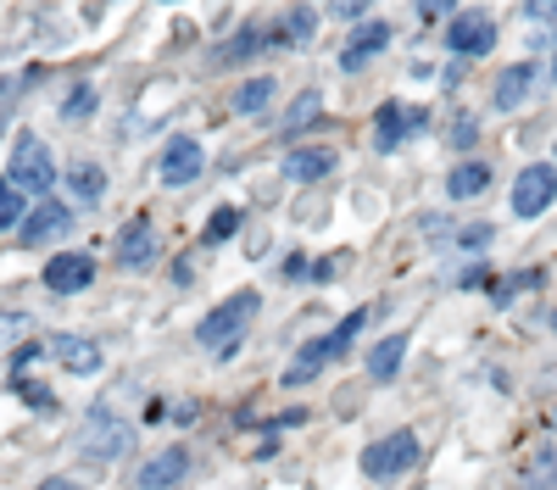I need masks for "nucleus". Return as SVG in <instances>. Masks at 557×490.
Listing matches in <instances>:
<instances>
[{"mask_svg":"<svg viewBox=\"0 0 557 490\" xmlns=\"http://www.w3.org/2000/svg\"><path fill=\"white\" fill-rule=\"evenodd\" d=\"M268 106H273V84H268V78L240 84V96H235V112H240V117H257V112H268Z\"/></svg>","mask_w":557,"mask_h":490,"instance_id":"obj_24","label":"nucleus"},{"mask_svg":"<svg viewBox=\"0 0 557 490\" xmlns=\"http://www.w3.org/2000/svg\"><path fill=\"white\" fill-rule=\"evenodd\" d=\"M17 335H28V318H0V340H17Z\"/></svg>","mask_w":557,"mask_h":490,"instance_id":"obj_32","label":"nucleus"},{"mask_svg":"<svg viewBox=\"0 0 557 490\" xmlns=\"http://www.w3.org/2000/svg\"><path fill=\"white\" fill-rule=\"evenodd\" d=\"M123 452H128V424L112 413H89V424L78 429V457L89 468H112Z\"/></svg>","mask_w":557,"mask_h":490,"instance_id":"obj_4","label":"nucleus"},{"mask_svg":"<svg viewBox=\"0 0 557 490\" xmlns=\"http://www.w3.org/2000/svg\"><path fill=\"white\" fill-rule=\"evenodd\" d=\"M451 146H474V117H457L451 123Z\"/></svg>","mask_w":557,"mask_h":490,"instance_id":"obj_30","label":"nucleus"},{"mask_svg":"<svg viewBox=\"0 0 557 490\" xmlns=\"http://www.w3.org/2000/svg\"><path fill=\"white\" fill-rule=\"evenodd\" d=\"M184 474H190V452H184V445H168L162 457H151L146 468H139V490H173Z\"/></svg>","mask_w":557,"mask_h":490,"instance_id":"obj_13","label":"nucleus"},{"mask_svg":"<svg viewBox=\"0 0 557 490\" xmlns=\"http://www.w3.org/2000/svg\"><path fill=\"white\" fill-rule=\"evenodd\" d=\"M330 173H335V151L307 146V151L285 156V178H290V185H312V178H330Z\"/></svg>","mask_w":557,"mask_h":490,"instance_id":"obj_16","label":"nucleus"},{"mask_svg":"<svg viewBox=\"0 0 557 490\" xmlns=\"http://www.w3.org/2000/svg\"><path fill=\"white\" fill-rule=\"evenodd\" d=\"M385 45H391V23H357V34L346 39V51H341V67L346 73H362L368 62L385 51Z\"/></svg>","mask_w":557,"mask_h":490,"instance_id":"obj_12","label":"nucleus"},{"mask_svg":"<svg viewBox=\"0 0 557 490\" xmlns=\"http://www.w3.org/2000/svg\"><path fill=\"white\" fill-rule=\"evenodd\" d=\"M67 185H73V196H78V201H101L107 173H101L96 162H73V167H67Z\"/></svg>","mask_w":557,"mask_h":490,"instance_id":"obj_23","label":"nucleus"},{"mask_svg":"<svg viewBox=\"0 0 557 490\" xmlns=\"http://www.w3.org/2000/svg\"><path fill=\"white\" fill-rule=\"evenodd\" d=\"M524 12H530V17H557V0H530Z\"/></svg>","mask_w":557,"mask_h":490,"instance_id":"obj_33","label":"nucleus"},{"mask_svg":"<svg viewBox=\"0 0 557 490\" xmlns=\"http://www.w3.org/2000/svg\"><path fill=\"white\" fill-rule=\"evenodd\" d=\"M39 490H78V485H73V479H45Z\"/></svg>","mask_w":557,"mask_h":490,"instance_id":"obj_34","label":"nucleus"},{"mask_svg":"<svg viewBox=\"0 0 557 490\" xmlns=\"http://www.w3.org/2000/svg\"><path fill=\"white\" fill-rule=\"evenodd\" d=\"M17 385V395H28L34 407H51V390H39V385H28V379H12Z\"/></svg>","mask_w":557,"mask_h":490,"instance_id":"obj_29","label":"nucleus"},{"mask_svg":"<svg viewBox=\"0 0 557 490\" xmlns=\"http://www.w3.org/2000/svg\"><path fill=\"white\" fill-rule=\"evenodd\" d=\"M485 185H491V167H485V162H457L451 178H446V196H451V201H469V196H480Z\"/></svg>","mask_w":557,"mask_h":490,"instance_id":"obj_19","label":"nucleus"},{"mask_svg":"<svg viewBox=\"0 0 557 490\" xmlns=\"http://www.w3.org/2000/svg\"><path fill=\"white\" fill-rule=\"evenodd\" d=\"M7 185H12L17 196H45V190L57 185V162H51V151H45L39 134H17V140H12Z\"/></svg>","mask_w":557,"mask_h":490,"instance_id":"obj_3","label":"nucleus"},{"mask_svg":"<svg viewBox=\"0 0 557 490\" xmlns=\"http://www.w3.org/2000/svg\"><path fill=\"white\" fill-rule=\"evenodd\" d=\"M407 468H418V435L412 429H396V435L374 440L362 452V474L368 479H401Z\"/></svg>","mask_w":557,"mask_h":490,"instance_id":"obj_5","label":"nucleus"},{"mask_svg":"<svg viewBox=\"0 0 557 490\" xmlns=\"http://www.w3.org/2000/svg\"><path fill=\"white\" fill-rule=\"evenodd\" d=\"M235 229H240V212H235V206H223V212H218V217L207 223V246L228 240V235H235Z\"/></svg>","mask_w":557,"mask_h":490,"instance_id":"obj_25","label":"nucleus"},{"mask_svg":"<svg viewBox=\"0 0 557 490\" xmlns=\"http://www.w3.org/2000/svg\"><path fill=\"white\" fill-rule=\"evenodd\" d=\"M67 223H73V212H67L62 201H39V206L23 217V246H45L51 235H67Z\"/></svg>","mask_w":557,"mask_h":490,"instance_id":"obj_14","label":"nucleus"},{"mask_svg":"<svg viewBox=\"0 0 557 490\" xmlns=\"http://www.w3.org/2000/svg\"><path fill=\"white\" fill-rule=\"evenodd\" d=\"M530 84H535V62H513V67H507L502 78H496V112H513L524 96H530Z\"/></svg>","mask_w":557,"mask_h":490,"instance_id":"obj_17","label":"nucleus"},{"mask_svg":"<svg viewBox=\"0 0 557 490\" xmlns=\"http://www.w3.org/2000/svg\"><path fill=\"white\" fill-rule=\"evenodd\" d=\"M89 279H96V262L78 256V251H62L45 262V290H57V296H73V290H89Z\"/></svg>","mask_w":557,"mask_h":490,"instance_id":"obj_11","label":"nucleus"},{"mask_svg":"<svg viewBox=\"0 0 557 490\" xmlns=\"http://www.w3.org/2000/svg\"><path fill=\"white\" fill-rule=\"evenodd\" d=\"M430 123V112H418V106H407V101H385L380 106V123H374V146L380 151H396L407 134H418Z\"/></svg>","mask_w":557,"mask_h":490,"instance_id":"obj_8","label":"nucleus"},{"mask_svg":"<svg viewBox=\"0 0 557 490\" xmlns=\"http://www.w3.org/2000/svg\"><path fill=\"white\" fill-rule=\"evenodd\" d=\"M485 240H491L485 223H474V229H462V246H469V251H485Z\"/></svg>","mask_w":557,"mask_h":490,"instance_id":"obj_31","label":"nucleus"},{"mask_svg":"<svg viewBox=\"0 0 557 490\" xmlns=\"http://www.w3.org/2000/svg\"><path fill=\"white\" fill-rule=\"evenodd\" d=\"M362 324H368V312L357 306V312H346V318L323 335V340H312V345H301L296 351V363L285 368V385H307V379H318V368L323 363H335V356H346L351 351V340L362 335Z\"/></svg>","mask_w":557,"mask_h":490,"instance_id":"obj_2","label":"nucleus"},{"mask_svg":"<svg viewBox=\"0 0 557 490\" xmlns=\"http://www.w3.org/2000/svg\"><path fill=\"white\" fill-rule=\"evenodd\" d=\"M318 34V17L307 12V7H296V12H285L278 17V28H273V45H307Z\"/></svg>","mask_w":557,"mask_h":490,"instance_id":"obj_21","label":"nucleus"},{"mask_svg":"<svg viewBox=\"0 0 557 490\" xmlns=\"http://www.w3.org/2000/svg\"><path fill=\"white\" fill-rule=\"evenodd\" d=\"M318 123H323V96L318 89H301V96L290 101V112H285V134H307Z\"/></svg>","mask_w":557,"mask_h":490,"instance_id":"obj_20","label":"nucleus"},{"mask_svg":"<svg viewBox=\"0 0 557 490\" xmlns=\"http://www.w3.org/2000/svg\"><path fill=\"white\" fill-rule=\"evenodd\" d=\"M519 490H557V452H535L519 468Z\"/></svg>","mask_w":557,"mask_h":490,"instance_id":"obj_22","label":"nucleus"},{"mask_svg":"<svg viewBox=\"0 0 557 490\" xmlns=\"http://www.w3.org/2000/svg\"><path fill=\"white\" fill-rule=\"evenodd\" d=\"M257 45H262V34H257V28H246V34H235V39L223 45V51H218V62H235V56H251Z\"/></svg>","mask_w":557,"mask_h":490,"instance_id":"obj_26","label":"nucleus"},{"mask_svg":"<svg viewBox=\"0 0 557 490\" xmlns=\"http://www.w3.org/2000/svg\"><path fill=\"white\" fill-rule=\"evenodd\" d=\"M257 312H262V296H257V290L228 296L223 306H212L207 318H201L196 340H201L212 356H235V345L246 340V329H251V318H257Z\"/></svg>","mask_w":557,"mask_h":490,"instance_id":"obj_1","label":"nucleus"},{"mask_svg":"<svg viewBox=\"0 0 557 490\" xmlns=\"http://www.w3.org/2000/svg\"><path fill=\"white\" fill-rule=\"evenodd\" d=\"M17 217H23V196L7 185V178H0V229H12Z\"/></svg>","mask_w":557,"mask_h":490,"instance_id":"obj_27","label":"nucleus"},{"mask_svg":"<svg viewBox=\"0 0 557 490\" xmlns=\"http://www.w3.org/2000/svg\"><path fill=\"white\" fill-rule=\"evenodd\" d=\"M89 112H96V89L78 84L73 96H67V106H62V117H89Z\"/></svg>","mask_w":557,"mask_h":490,"instance_id":"obj_28","label":"nucleus"},{"mask_svg":"<svg viewBox=\"0 0 557 490\" xmlns=\"http://www.w3.org/2000/svg\"><path fill=\"white\" fill-rule=\"evenodd\" d=\"M552 424H557V413H552Z\"/></svg>","mask_w":557,"mask_h":490,"instance_id":"obj_36","label":"nucleus"},{"mask_svg":"<svg viewBox=\"0 0 557 490\" xmlns=\"http://www.w3.org/2000/svg\"><path fill=\"white\" fill-rule=\"evenodd\" d=\"M51 351H57V363H62L67 374H96V368H101V345L84 340V335H62Z\"/></svg>","mask_w":557,"mask_h":490,"instance_id":"obj_15","label":"nucleus"},{"mask_svg":"<svg viewBox=\"0 0 557 490\" xmlns=\"http://www.w3.org/2000/svg\"><path fill=\"white\" fill-rule=\"evenodd\" d=\"M552 201H557V167L535 162V167H524V173L513 178V212H519V217H541Z\"/></svg>","mask_w":557,"mask_h":490,"instance_id":"obj_6","label":"nucleus"},{"mask_svg":"<svg viewBox=\"0 0 557 490\" xmlns=\"http://www.w3.org/2000/svg\"><path fill=\"white\" fill-rule=\"evenodd\" d=\"M201 162H207V151H201V140H190V134H178V140H168V151H162V185H190V178H201Z\"/></svg>","mask_w":557,"mask_h":490,"instance_id":"obj_10","label":"nucleus"},{"mask_svg":"<svg viewBox=\"0 0 557 490\" xmlns=\"http://www.w3.org/2000/svg\"><path fill=\"white\" fill-rule=\"evenodd\" d=\"M112 256H117V267H151L157 262V223L151 217H128Z\"/></svg>","mask_w":557,"mask_h":490,"instance_id":"obj_9","label":"nucleus"},{"mask_svg":"<svg viewBox=\"0 0 557 490\" xmlns=\"http://www.w3.org/2000/svg\"><path fill=\"white\" fill-rule=\"evenodd\" d=\"M446 45L457 56H485L491 45H496V23L485 12H457L451 28H446Z\"/></svg>","mask_w":557,"mask_h":490,"instance_id":"obj_7","label":"nucleus"},{"mask_svg":"<svg viewBox=\"0 0 557 490\" xmlns=\"http://www.w3.org/2000/svg\"><path fill=\"white\" fill-rule=\"evenodd\" d=\"M552 84H557V62H552Z\"/></svg>","mask_w":557,"mask_h":490,"instance_id":"obj_35","label":"nucleus"},{"mask_svg":"<svg viewBox=\"0 0 557 490\" xmlns=\"http://www.w3.org/2000/svg\"><path fill=\"white\" fill-rule=\"evenodd\" d=\"M401 356H407V335H385L374 351H368V374H374L380 385L401 374Z\"/></svg>","mask_w":557,"mask_h":490,"instance_id":"obj_18","label":"nucleus"}]
</instances>
